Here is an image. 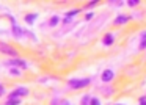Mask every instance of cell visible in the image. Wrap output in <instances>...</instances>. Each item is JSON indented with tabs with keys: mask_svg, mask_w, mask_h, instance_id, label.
<instances>
[{
	"mask_svg": "<svg viewBox=\"0 0 146 105\" xmlns=\"http://www.w3.org/2000/svg\"><path fill=\"white\" fill-rule=\"evenodd\" d=\"M86 85H90V79H80V80L74 79V80H71V82H69V86L72 89L83 88V86H86Z\"/></svg>",
	"mask_w": 146,
	"mask_h": 105,
	"instance_id": "cell-1",
	"label": "cell"
},
{
	"mask_svg": "<svg viewBox=\"0 0 146 105\" xmlns=\"http://www.w3.org/2000/svg\"><path fill=\"white\" fill-rule=\"evenodd\" d=\"M0 52L5 55H10V57H17V50L13 49L11 46L5 44V42H0Z\"/></svg>",
	"mask_w": 146,
	"mask_h": 105,
	"instance_id": "cell-2",
	"label": "cell"
},
{
	"mask_svg": "<svg viewBox=\"0 0 146 105\" xmlns=\"http://www.w3.org/2000/svg\"><path fill=\"white\" fill-rule=\"evenodd\" d=\"M27 94H29V89L27 88H17L8 96V99H16V97H19V96H27Z\"/></svg>",
	"mask_w": 146,
	"mask_h": 105,
	"instance_id": "cell-3",
	"label": "cell"
},
{
	"mask_svg": "<svg viewBox=\"0 0 146 105\" xmlns=\"http://www.w3.org/2000/svg\"><path fill=\"white\" fill-rule=\"evenodd\" d=\"M7 64H10V66H21V67H27L25 61H24V60H19V58H13V60L7 61Z\"/></svg>",
	"mask_w": 146,
	"mask_h": 105,
	"instance_id": "cell-4",
	"label": "cell"
},
{
	"mask_svg": "<svg viewBox=\"0 0 146 105\" xmlns=\"http://www.w3.org/2000/svg\"><path fill=\"white\" fill-rule=\"evenodd\" d=\"M111 79H113V71L107 69V71H104V72H102V82L108 83Z\"/></svg>",
	"mask_w": 146,
	"mask_h": 105,
	"instance_id": "cell-5",
	"label": "cell"
},
{
	"mask_svg": "<svg viewBox=\"0 0 146 105\" xmlns=\"http://www.w3.org/2000/svg\"><path fill=\"white\" fill-rule=\"evenodd\" d=\"M129 19H130L129 16H118L116 19H115V24H116V25L118 24H124V22H127Z\"/></svg>",
	"mask_w": 146,
	"mask_h": 105,
	"instance_id": "cell-6",
	"label": "cell"
},
{
	"mask_svg": "<svg viewBox=\"0 0 146 105\" xmlns=\"http://www.w3.org/2000/svg\"><path fill=\"white\" fill-rule=\"evenodd\" d=\"M104 44H105V46L113 44V35H110V33H108V35H105V36H104Z\"/></svg>",
	"mask_w": 146,
	"mask_h": 105,
	"instance_id": "cell-7",
	"label": "cell"
},
{
	"mask_svg": "<svg viewBox=\"0 0 146 105\" xmlns=\"http://www.w3.org/2000/svg\"><path fill=\"white\" fill-rule=\"evenodd\" d=\"M35 19H36V14H27V16H25V22L27 24H33V22H35Z\"/></svg>",
	"mask_w": 146,
	"mask_h": 105,
	"instance_id": "cell-8",
	"label": "cell"
},
{
	"mask_svg": "<svg viewBox=\"0 0 146 105\" xmlns=\"http://www.w3.org/2000/svg\"><path fill=\"white\" fill-rule=\"evenodd\" d=\"M21 104V99H8L7 105H19Z\"/></svg>",
	"mask_w": 146,
	"mask_h": 105,
	"instance_id": "cell-9",
	"label": "cell"
},
{
	"mask_svg": "<svg viewBox=\"0 0 146 105\" xmlns=\"http://www.w3.org/2000/svg\"><path fill=\"white\" fill-rule=\"evenodd\" d=\"M146 47V32L141 35V42H140V49H145Z\"/></svg>",
	"mask_w": 146,
	"mask_h": 105,
	"instance_id": "cell-10",
	"label": "cell"
},
{
	"mask_svg": "<svg viewBox=\"0 0 146 105\" xmlns=\"http://www.w3.org/2000/svg\"><path fill=\"white\" fill-rule=\"evenodd\" d=\"M77 13H79V10H72V11H69V13L66 14V17H68V19H71V17H72V16H76Z\"/></svg>",
	"mask_w": 146,
	"mask_h": 105,
	"instance_id": "cell-11",
	"label": "cell"
},
{
	"mask_svg": "<svg viewBox=\"0 0 146 105\" xmlns=\"http://www.w3.org/2000/svg\"><path fill=\"white\" fill-rule=\"evenodd\" d=\"M57 22H58V17H57V16H54V17L50 19V22H49V24H50L52 27H55V25H57Z\"/></svg>",
	"mask_w": 146,
	"mask_h": 105,
	"instance_id": "cell-12",
	"label": "cell"
},
{
	"mask_svg": "<svg viewBox=\"0 0 146 105\" xmlns=\"http://www.w3.org/2000/svg\"><path fill=\"white\" fill-rule=\"evenodd\" d=\"M90 105H101V102H99V99H91V100H90Z\"/></svg>",
	"mask_w": 146,
	"mask_h": 105,
	"instance_id": "cell-13",
	"label": "cell"
},
{
	"mask_svg": "<svg viewBox=\"0 0 146 105\" xmlns=\"http://www.w3.org/2000/svg\"><path fill=\"white\" fill-rule=\"evenodd\" d=\"M127 3H129L130 7H135V5H138L140 2H138V0H129V2H127Z\"/></svg>",
	"mask_w": 146,
	"mask_h": 105,
	"instance_id": "cell-14",
	"label": "cell"
},
{
	"mask_svg": "<svg viewBox=\"0 0 146 105\" xmlns=\"http://www.w3.org/2000/svg\"><path fill=\"white\" fill-rule=\"evenodd\" d=\"M10 72L13 74V75H21V71H17V69H11Z\"/></svg>",
	"mask_w": 146,
	"mask_h": 105,
	"instance_id": "cell-15",
	"label": "cell"
},
{
	"mask_svg": "<svg viewBox=\"0 0 146 105\" xmlns=\"http://www.w3.org/2000/svg\"><path fill=\"white\" fill-rule=\"evenodd\" d=\"M3 94H5V88L0 85V96H3Z\"/></svg>",
	"mask_w": 146,
	"mask_h": 105,
	"instance_id": "cell-16",
	"label": "cell"
},
{
	"mask_svg": "<svg viewBox=\"0 0 146 105\" xmlns=\"http://www.w3.org/2000/svg\"><path fill=\"white\" fill-rule=\"evenodd\" d=\"M140 104H141V105H146V97H141V99H140Z\"/></svg>",
	"mask_w": 146,
	"mask_h": 105,
	"instance_id": "cell-17",
	"label": "cell"
},
{
	"mask_svg": "<svg viewBox=\"0 0 146 105\" xmlns=\"http://www.w3.org/2000/svg\"><path fill=\"white\" fill-rule=\"evenodd\" d=\"M88 100H90V99H88V97H85V99H83V102H82V105H88V104H86Z\"/></svg>",
	"mask_w": 146,
	"mask_h": 105,
	"instance_id": "cell-18",
	"label": "cell"
},
{
	"mask_svg": "<svg viewBox=\"0 0 146 105\" xmlns=\"http://www.w3.org/2000/svg\"><path fill=\"white\" fill-rule=\"evenodd\" d=\"M63 105H69V104H63Z\"/></svg>",
	"mask_w": 146,
	"mask_h": 105,
	"instance_id": "cell-19",
	"label": "cell"
}]
</instances>
